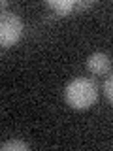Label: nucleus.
<instances>
[{"label": "nucleus", "instance_id": "f257e3e1", "mask_svg": "<svg viewBox=\"0 0 113 151\" xmlns=\"http://www.w3.org/2000/svg\"><path fill=\"white\" fill-rule=\"evenodd\" d=\"M64 98L74 110H89L98 98V89L94 81L87 78H75L64 89Z\"/></svg>", "mask_w": 113, "mask_h": 151}, {"label": "nucleus", "instance_id": "f03ea898", "mask_svg": "<svg viewBox=\"0 0 113 151\" xmlns=\"http://www.w3.org/2000/svg\"><path fill=\"white\" fill-rule=\"evenodd\" d=\"M23 34V21L15 13H2L0 19V44L2 47H11Z\"/></svg>", "mask_w": 113, "mask_h": 151}, {"label": "nucleus", "instance_id": "7ed1b4c3", "mask_svg": "<svg viewBox=\"0 0 113 151\" xmlns=\"http://www.w3.org/2000/svg\"><path fill=\"white\" fill-rule=\"evenodd\" d=\"M87 66H89V70H91L92 74L102 76V74H106L107 70H109L111 60H109V57L106 53H92L89 57V60H87Z\"/></svg>", "mask_w": 113, "mask_h": 151}, {"label": "nucleus", "instance_id": "20e7f679", "mask_svg": "<svg viewBox=\"0 0 113 151\" xmlns=\"http://www.w3.org/2000/svg\"><path fill=\"white\" fill-rule=\"evenodd\" d=\"M47 6L53 8L59 15H68V13L75 8V2L74 0H49Z\"/></svg>", "mask_w": 113, "mask_h": 151}, {"label": "nucleus", "instance_id": "39448f33", "mask_svg": "<svg viewBox=\"0 0 113 151\" xmlns=\"http://www.w3.org/2000/svg\"><path fill=\"white\" fill-rule=\"evenodd\" d=\"M2 149L4 151H26L28 149V144H25V142H21V140H9V142H4L2 144Z\"/></svg>", "mask_w": 113, "mask_h": 151}, {"label": "nucleus", "instance_id": "423d86ee", "mask_svg": "<svg viewBox=\"0 0 113 151\" xmlns=\"http://www.w3.org/2000/svg\"><path fill=\"white\" fill-rule=\"evenodd\" d=\"M104 93L109 98V102H113V74L106 79V83H104Z\"/></svg>", "mask_w": 113, "mask_h": 151}, {"label": "nucleus", "instance_id": "0eeeda50", "mask_svg": "<svg viewBox=\"0 0 113 151\" xmlns=\"http://www.w3.org/2000/svg\"><path fill=\"white\" fill-rule=\"evenodd\" d=\"M75 6H79V8H89V6H91V2H75Z\"/></svg>", "mask_w": 113, "mask_h": 151}]
</instances>
